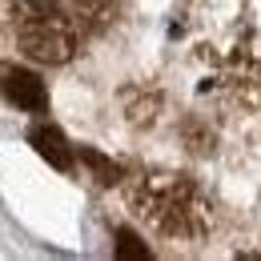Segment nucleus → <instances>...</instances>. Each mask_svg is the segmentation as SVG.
<instances>
[{"mask_svg":"<svg viewBox=\"0 0 261 261\" xmlns=\"http://www.w3.org/2000/svg\"><path fill=\"white\" fill-rule=\"evenodd\" d=\"M129 201L149 229L177 241H197L213 225V205L205 189L185 173H145L129 189Z\"/></svg>","mask_w":261,"mask_h":261,"instance_id":"obj_1","label":"nucleus"},{"mask_svg":"<svg viewBox=\"0 0 261 261\" xmlns=\"http://www.w3.org/2000/svg\"><path fill=\"white\" fill-rule=\"evenodd\" d=\"M12 36L36 65H65L81 44L76 16L48 0H12Z\"/></svg>","mask_w":261,"mask_h":261,"instance_id":"obj_2","label":"nucleus"},{"mask_svg":"<svg viewBox=\"0 0 261 261\" xmlns=\"http://www.w3.org/2000/svg\"><path fill=\"white\" fill-rule=\"evenodd\" d=\"M0 93H4L8 105L29 109V113H40V109L48 105L44 81L33 76V72H24V68H4V72H0Z\"/></svg>","mask_w":261,"mask_h":261,"instance_id":"obj_3","label":"nucleus"},{"mask_svg":"<svg viewBox=\"0 0 261 261\" xmlns=\"http://www.w3.org/2000/svg\"><path fill=\"white\" fill-rule=\"evenodd\" d=\"M68 12L76 16L81 29L89 33H100L117 20V0H68Z\"/></svg>","mask_w":261,"mask_h":261,"instance_id":"obj_4","label":"nucleus"},{"mask_svg":"<svg viewBox=\"0 0 261 261\" xmlns=\"http://www.w3.org/2000/svg\"><path fill=\"white\" fill-rule=\"evenodd\" d=\"M29 141H33V149L44 157V161H53L57 169H68L72 165V149L65 145V137L57 129H48V125H36L33 133H29Z\"/></svg>","mask_w":261,"mask_h":261,"instance_id":"obj_5","label":"nucleus"}]
</instances>
